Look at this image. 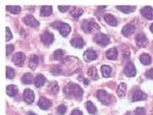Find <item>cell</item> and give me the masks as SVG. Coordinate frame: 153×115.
Returning <instances> with one entry per match:
<instances>
[{
  "label": "cell",
  "instance_id": "1f68e13d",
  "mask_svg": "<svg viewBox=\"0 0 153 115\" xmlns=\"http://www.w3.org/2000/svg\"><path fill=\"white\" fill-rule=\"evenodd\" d=\"M88 75L91 77L92 80H98V74H97V69L96 67H90L88 69Z\"/></svg>",
  "mask_w": 153,
  "mask_h": 115
},
{
  "label": "cell",
  "instance_id": "d6a6232c",
  "mask_svg": "<svg viewBox=\"0 0 153 115\" xmlns=\"http://www.w3.org/2000/svg\"><path fill=\"white\" fill-rule=\"evenodd\" d=\"M22 80H23V83H24V84H26V85L31 84V83L33 82V75H32L31 73H26V74L23 77Z\"/></svg>",
  "mask_w": 153,
  "mask_h": 115
},
{
  "label": "cell",
  "instance_id": "5b68a950",
  "mask_svg": "<svg viewBox=\"0 0 153 115\" xmlns=\"http://www.w3.org/2000/svg\"><path fill=\"white\" fill-rule=\"evenodd\" d=\"M25 59H26V56H25L24 53L18 52L14 54L13 58H12V62H13L16 66H22L25 62Z\"/></svg>",
  "mask_w": 153,
  "mask_h": 115
},
{
  "label": "cell",
  "instance_id": "9c48e42d",
  "mask_svg": "<svg viewBox=\"0 0 153 115\" xmlns=\"http://www.w3.org/2000/svg\"><path fill=\"white\" fill-rule=\"evenodd\" d=\"M141 13L145 18L148 21L153 19V8L151 6H145L141 9Z\"/></svg>",
  "mask_w": 153,
  "mask_h": 115
},
{
  "label": "cell",
  "instance_id": "9a60e30c",
  "mask_svg": "<svg viewBox=\"0 0 153 115\" xmlns=\"http://www.w3.org/2000/svg\"><path fill=\"white\" fill-rule=\"evenodd\" d=\"M147 95L145 93H143L140 90H137V91L134 92L133 94V102H137V101H143V100H146Z\"/></svg>",
  "mask_w": 153,
  "mask_h": 115
},
{
  "label": "cell",
  "instance_id": "74e56055",
  "mask_svg": "<svg viewBox=\"0 0 153 115\" xmlns=\"http://www.w3.org/2000/svg\"><path fill=\"white\" fill-rule=\"evenodd\" d=\"M13 50H14V46H13V45H10V44L6 45V55H7V56L10 55Z\"/></svg>",
  "mask_w": 153,
  "mask_h": 115
},
{
  "label": "cell",
  "instance_id": "3957f363",
  "mask_svg": "<svg viewBox=\"0 0 153 115\" xmlns=\"http://www.w3.org/2000/svg\"><path fill=\"white\" fill-rule=\"evenodd\" d=\"M97 98L101 103L104 105H109L111 103V100H112V97L106 91H104V90H99L97 92Z\"/></svg>",
  "mask_w": 153,
  "mask_h": 115
},
{
  "label": "cell",
  "instance_id": "8992f818",
  "mask_svg": "<svg viewBox=\"0 0 153 115\" xmlns=\"http://www.w3.org/2000/svg\"><path fill=\"white\" fill-rule=\"evenodd\" d=\"M136 44H137L139 47H146L147 44H148V40H147V37L144 35V34L140 33L136 36Z\"/></svg>",
  "mask_w": 153,
  "mask_h": 115
},
{
  "label": "cell",
  "instance_id": "7a4b0ae2",
  "mask_svg": "<svg viewBox=\"0 0 153 115\" xmlns=\"http://www.w3.org/2000/svg\"><path fill=\"white\" fill-rule=\"evenodd\" d=\"M82 29L85 33H96V32L100 30V27L93 19H91V21H87L86 19L82 24Z\"/></svg>",
  "mask_w": 153,
  "mask_h": 115
},
{
  "label": "cell",
  "instance_id": "7bdbcfd3",
  "mask_svg": "<svg viewBox=\"0 0 153 115\" xmlns=\"http://www.w3.org/2000/svg\"><path fill=\"white\" fill-rule=\"evenodd\" d=\"M71 115H83V112L80 111V110H74Z\"/></svg>",
  "mask_w": 153,
  "mask_h": 115
},
{
  "label": "cell",
  "instance_id": "cb8c5ba5",
  "mask_svg": "<svg viewBox=\"0 0 153 115\" xmlns=\"http://www.w3.org/2000/svg\"><path fill=\"white\" fill-rule=\"evenodd\" d=\"M151 56L149 54H147V53H143V54L140 56V62L142 63V64L144 65H149L150 63H151Z\"/></svg>",
  "mask_w": 153,
  "mask_h": 115
},
{
  "label": "cell",
  "instance_id": "5bb4252c",
  "mask_svg": "<svg viewBox=\"0 0 153 115\" xmlns=\"http://www.w3.org/2000/svg\"><path fill=\"white\" fill-rule=\"evenodd\" d=\"M41 41L45 44V45H50L54 41V37L51 33L46 32V33H44L43 35L41 36Z\"/></svg>",
  "mask_w": 153,
  "mask_h": 115
},
{
  "label": "cell",
  "instance_id": "b9f144b4",
  "mask_svg": "<svg viewBox=\"0 0 153 115\" xmlns=\"http://www.w3.org/2000/svg\"><path fill=\"white\" fill-rule=\"evenodd\" d=\"M68 8H70V6H68V5H65V6L59 5L58 6V9H59V11H60V12H65Z\"/></svg>",
  "mask_w": 153,
  "mask_h": 115
},
{
  "label": "cell",
  "instance_id": "836d02e7",
  "mask_svg": "<svg viewBox=\"0 0 153 115\" xmlns=\"http://www.w3.org/2000/svg\"><path fill=\"white\" fill-rule=\"evenodd\" d=\"M53 56H54V58H55L56 60H61L63 58V56H65V51L60 50V49L55 50V52L53 53Z\"/></svg>",
  "mask_w": 153,
  "mask_h": 115
},
{
  "label": "cell",
  "instance_id": "ffe728a7",
  "mask_svg": "<svg viewBox=\"0 0 153 115\" xmlns=\"http://www.w3.org/2000/svg\"><path fill=\"white\" fill-rule=\"evenodd\" d=\"M106 58L109 60H115L117 58V48H111L106 51Z\"/></svg>",
  "mask_w": 153,
  "mask_h": 115
},
{
  "label": "cell",
  "instance_id": "484cf974",
  "mask_svg": "<svg viewBox=\"0 0 153 115\" xmlns=\"http://www.w3.org/2000/svg\"><path fill=\"white\" fill-rule=\"evenodd\" d=\"M117 92L118 97H120V98L125 97L126 92H127V85H126L125 83H122V84H120V85H118V87H117Z\"/></svg>",
  "mask_w": 153,
  "mask_h": 115
},
{
  "label": "cell",
  "instance_id": "8fae6325",
  "mask_svg": "<svg viewBox=\"0 0 153 115\" xmlns=\"http://www.w3.org/2000/svg\"><path fill=\"white\" fill-rule=\"evenodd\" d=\"M38 106L40 107L42 110H47L51 107V101L45 97H41L40 99H39Z\"/></svg>",
  "mask_w": 153,
  "mask_h": 115
},
{
  "label": "cell",
  "instance_id": "277c9868",
  "mask_svg": "<svg viewBox=\"0 0 153 115\" xmlns=\"http://www.w3.org/2000/svg\"><path fill=\"white\" fill-rule=\"evenodd\" d=\"M94 41L97 44H99L100 46H107L110 42V39L105 34H97L94 37Z\"/></svg>",
  "mask_w": 153,
  "mask_h": 115
},
{
  "label": "cell",
  "instance_id": "ba28073f",
  "mask_svg": "<svg viewBox=\"0 0 153 115\" xmlns=\"http://www.w3.org/2000/svg\"><path fill=\"white\" fill-rule=\"evenodd\" d=\"M24 100L26 101V103L32 104L35 100V94L31 89H26L24 92Z\"/></svg>",
  "mask_w": 153,
  "mask_h": 115
},
{
  "label": "cell",
  "instance_id": "7dc6e473",
  "mask_svg": "<svg viewBox=\"0 0 153 115\" xmlns=\"http://www.w3.org/2000/svg\"><path fill=\"white\" fill-rule=\"evenodd\" d=\"M29 115H37V114H36V113H34V112H30Z\"/></svg>",
  "mask_w": 153,
  "mask_h": 115
},
{
  "label": "cell",
  "instance_id": "60d3db41",
  "mask_svg": "<svg viewBox=\"0 0 153 115\" xmlns=\"http://www.w3.org/2000/svg\"><path fill=\"white\" fill-rule=\"evenodd\" d=\"M146 77H148V79L153 80V68L147 70V72H146Z\"/></svg>",
  "mask_w": 153,
  "mask_h": 115
},
{
  "label": "cell",
  "instance_id": "681fc988",
  "mask_svg": "<svg viewBox=\"0 0 153 115\" xmlns=\"http://www.w3.org/2000/svg\"><path fill=\"white\" fill-rule=\"evenodd\" d=\"M152 115H153V114H152Z\"/></svg>",
  "mask_w": 153,
  "mask_h": 115
},
{
  "label": "cell",
  "instance_id": "7402d4cb",
  "mask_svg": "<svg viewBox=\"0 0 153 115\" xmlns=\"http://www.w3.org/2000/svg\"><path fill=\"white\" fill-rule=\"evenodd\" d=\"M18 92H19V90H18V87H16V86H14V85L7 86V88H6V94L8 95V96L14 97L16 94H18Z\"/></svg>",
  "mask_w": 153,
  "mask_h": 115
},
{
  "label": "cell",
  "instance_id": "c3c4849f",
  "mask_svg": "<svg viewBox=\"0 0 153 115\" xmlns=\"http://www.w3.org/2000/svg\"><path fill=\"white\" fill-rule=\"evenodd\" d=\"M125 115H131V113H130V112H127V113H126Z\"/></svg>",
  "mask_w": 153,
  "mask_h": 115
},
{
  "label": "cell",
  "instance_id": "ac0fdd59",
  "mask_svg": "<svg viewBox=\"0 0 153 115\" xmlns=\"http://www.w3.org/2000/svg\"><path fill=\"white\" fill-rule=\"evenodd\" d=\"M134 32H135V27L133 24H127V26H125L123 28L122 34L125 37H130L132 34H134Z\"/></svg>",
  "mask_w": 153,
  "mask_h": 115
},
{
  "label": "cell",
  "instance_id": "f1b7e54d",
  "mask_svg": "<svg viewBox=\"0 0 153 115\" xmlns=\"http://www.w3.org/2000/svg\"><path fill=\"white\" fill-rule=\"evenodd\" d=\"M83 9L82 8H79V7H74L71 11V14L74 18H79L81 15L83 14Z\"/></svg>",
  "mask_w": 153,
  "mask_h": 115
},
{
  "label": "cell",
  "instance_id": "2e32d148",
  "mask_svg": "<svg viewBox=\"0 0 153 115\" xmlns=\"http://www.w3.org/2000/svg\"><path fill=\"white\" fill-rule=\"evenodd\" d=\"M71 45L75 48H83L85 46V42L81 37H76V38H74L73 40L71 41Z\"/></svg>",
  "mask_w": 153,
  "mask_h": 115
},
{
  "label": "cell",
  "instance_id": "603a6c76",
  "mask_svg": "<svg viewBox=\"0 0 153 115\" xmlns=\"http://www.w3.org/2000/svg\"><path fill=\"white\" fill-rule=\"evenodd\" d=\"M48 91L50 93L51 95H56L59 91V87H58V84L56 82H52L50 83L48 86Z\"/></svg>",
  "mask_w": 153,
  "mask_h": 115
},
{
  "label": "cell",
  "instance_id": "e575fe53",
  "mask_svg": "<svg viewBox=\"0 0 153 115\" xmlns=\"http://www.w3.org/2000/svg\"><path fill=\"white\" fill-rule=\"evenodd\" d=\"M62 68H61L59 65H55V66H53L51 68V73H52L53 75H60L61 73H62Z\"/></svg>",
  "mask_w": 153,
  "mask_h": 115
},
{
  "label": "cell",
  "instance_id": "ab89813d",
  "mask_svg": "<svg viewBox=\"0 0 153 115\" xmlns=\"http://www.w3.org/2000/svg\"><path fill=\"white\" fill-rule=\"evenodd\" d=\"M11 38H12V34H11V32H10V29L6 28V42L10 41Z\"/></svg>",
  "mask_w": 153,
  "mask_h": 115
},
{
  "label": "cell",
  "instance_id": "e0dca14e",
  "mask_svg": "<svg viewBox=\"0 0 153 115\" xmlns=\"http://www.w3.org/2000/svg\"><path fill=\"white\" fill-rule=\"evenodd\" d=\"M39 64V57L37 55H31V57H30L29 59V67L31 68V69L35 70L37 66H38Z\"/></svg>",
  "mask_w": 153,
  "mask_h": 115
},
{
  "label": "cell",
  "instance_id": "d590c367",
  "mask_svg": "<svg viewBox=\"0 0 153 115\" xmlns=\"http://www.w3.org/2000/svg\"><path fill=\"white\" fill-rule=\"evenodd\" d=\"M14 75H16V72H14V70L12 69L11 67L7 66L6 67V77L8 80H11L14 77Z\"/></svg>",
  "mask_w": 153,
  "mask_h": 115
},
{
  "label": "cell",
  "instance_id": "30bf717a",
  "mask_svg": "<svg viewBox=\"0 0 153 115\" xmlns=\"http://www.w3.org/2000/svg\"><path fill=\"white\" fill-rule=\"evenodd\" d=\"M136 72H137V70H136L135 65L133 64L132 62H129L127 65H126V67H125V73H126V75H127V77H135Z\"/></svg>",
  "mask_w": 153,
  "mask_h": 115
},
{
  "label": "cell",
  "instance_id": "d4e9b609",
  "mask_svg": "<svg viewBox=\"0 0 153 115\" xmlns=\"http://www.w3.org/2000/svg\"><path fill=\"white\" fill-rule=\"evenodd\" d=\"M51 13H52V6L43 5L41 7V11H40L41 16H48Z\"/></svg>",
  "mask_w": 153,
  "mask_h": 115
},
{
  "label": "cell",
  "instance_id": "44dd1931",
  "mask_svg": "<svg viewBox=\"0 0 153 115\" xmlns=\"http://www.w3.org/2000/svg\"><path fill=\"white\" fill-rule=\"evenodd\" d=\"M104 19L109 26L111 27H117V19L112 15V14H105Z\"/></svg>",
  "mask_w": 153,
  "mask_h": 115
},
{
  "label": "cell",
  "instance_id": "f6af8a7d",
  "mask_svg": "<svg viewBox=\"0 0 153 115\" xmlns=\"http://www.w3.org/2000/svg\"><path fill=\"white\" fill-rule=\"evenodd\" d=\"M84 84H85V85H89V80H84Z\"/></svg>",
  "mask_w": 153,
  "mask_h": 115
},
{
  "label": "cell",
  "instance_id": "8d00e7d4",
  "mask_svg": "<svg viewBox=\"0 0 153 115\" xmlns=\"http://www.w3.org/2000/svg\"><path fill=\"white\" fill-rule=\"evenodd\" d=\"M66 112V106L65 105H60L57 108V113L58 115H63Z\"/></svg>",
  "mask_w": 153,
  "mask_h": 115
},
{
  "label": "cell",
  "instance_id": "7c38bea8",
  "mask_svg": "<svg viewBox=\"0 0 153 115\" xmlns=\"http://www.w3.org/2000/svg\"><path fill=\"white\" fill-rule=\"evenodd\" d=\"M96 58H97V53L94 50H92V49H89V50H87L84 53V59L87 62H91V61L95 60Z\"/></svg>",
  "mask_w": 153,
  "mask_h": 115
},
{
  "label": "cell",
  "instance_id": "4316f807",
  "mask_svg": "<svg viewBox=\"0 0 153 115\" xmlns=\"http://www.w3.org/2000/svg\"><path fill=\"white\" fill-rule=\"evenodd\" d=\"M111 67L109 65H102L101 66V72H102V75L104 77H109L111 75Z\"/></svg>",
  "mask_w": 153,
  "mask_h": 115
},
{
  "label": "cell",
  "instance_id": "d6986e66",
  "mask_svg": "<svg viewBox=\"0 0 153 115\" xmlns=\"http://www.w3.org/2000/svg\"><path fill=\"white\" fill-rule=\"evenodd\" d=\"M46 83V79L43 74H38L36 77L35 80H34V84H35V87L36 88H41L43 87L44 84Z\"/></svg>",
  "mask_w": 153,
  "mask_h": 115
},
{
  "label": "cell",
  "instance_id": "6da1fadb",
  "mask_svg": "<svg viewBox=\"0 0 153 115\" xmlns=\"http://www.w3.org/2000/svg\"><path fill=\"white\" fill-rule=\"evenodd\" d=\"M65 93L68 95H73L76 99H81L83 96V90L80 86L70 84L65 88Z\"/></svg>",
  "mask_w": 153,
  "mask_h": 115
},
{
  "label": "cell",
  "instance_id": "bcb514c9",
  "mask_svg": "<svg viewBox=\"0 0 153 115\" xmlns=\"http://www.w3.org/2000/svg\"><path fill=\"white\" fill-rule=\"evenodd\" d=\"M150 31H151L152 33H153V24H151V26H150Z\"/></svg>",
  "mask_w": 153,
  "mask_h": 115
},
{
  "label": "cell",
  "instance_id": "83f0119b",
  "mask_svg": "<svg viewBox=\"0 0 153 115\" xmlns=\"http://www.w3.org/2000/svg\"><path fill=\"white\" fill-rule=\"evenodd\" d=\"M117 8L120 9L122 12H125V13H132V12L135 11L136 6H124V5L120 6V5H117Z\"/></svg>",
  "mask_w": 153,
  "mask_h": 115
},
{
  "label": "cell",
  "instance_id": "52a82bcc",
  "mask_svg": "<svg viewBox=\"0 0 153 115\" xmlns=\"http://www.w3.org/2000/svg\"><path fill=\"white\" fill-rule=\"evenodd\" d=\"M24 23L29 27H32V28H37L39 26V21L34 18L33 15H26L24 18Z\"/></svg>",
  "mask_w": 153,
  "mask_h": 115
},
{
  "label": "cell",
  "instance_id": "f546056e",
  "mask_svg": "<svg viewBox=\"0 0 153 115\" xmlns=\"http://www.w3.org/2000/svg\"><path fill=\"white\" fill-rule=\"evenodd\" d=\"M6 10L9 11L10 13L19 14V12H21V6H19V5H7Z\"/></svg>",
  "mask_w": 153,
  "mask_h": 115
},
{
  "label": "cell",
  "instance_id": "4dcf8cb0",
  "mask_svg": "<svg viewBox=\"0 0 153 115\" xmlns=\"http://www.w3.org/2000/svg\"><path fill=\"white\" fill-rule=\"evenodd\" d=\"M86 108H87L88 112L90 114H95L97 113V109H96L95 105L92 103L91 101H88L87 103H86Z\"/></svg>",
  "mask_w": 153,
  "mask_h": 115
},
{
  "label": "cell",
  "instance_id": "ee69618b",
  "mask_svg": "<svg viewBox=\"0 0 153 115\" xmlns=\"http://www.w3.org/2000/svg\"><path fill=\"white\" fill-rule=\"evenodd\" d=\"M124 56H125V58H129L130 57V51L126 50L125 52H124Z\"/></svg>",
  "mask_w": 153,
  "mask_h": 115
},
{
  "label": "cell",
  "instance_id": "4fadbf2b",
  "mask_svg": "<svg viewBox=\"0 0 153 115\" xmlns=\"http://www.w3.org/2000/svg\"><path fill=\"white\" fill-rule=\"evenodd\" d=\"M71 26L68 24H65V23H61V24L59 26V28H58V31H59V33H60V35L61 36H63V37H68V34L71 33Z\"/></svg>",
  "mask_w": 153,
  "mask_h": 115
},
{
  "label": "cell",
  "instance_id": "f35d334b",
  "mask_svg": "<svg viewBox=\"0 0 153 115\" xmlns=\"http://www.w3.org/2000/svg\"><path fill=\"white\" fill-rule=\"evenodd\" d=\"M135 115H145V109L142 107H139L135 110Z\"/></svg>",
  "mask_w": 153,
  "mask_h": 115
}]
</instances>
